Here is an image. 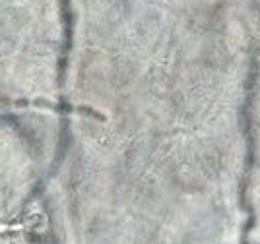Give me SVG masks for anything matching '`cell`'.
Instances as JSON below:
<instances>
[{
  "label": "cell",
  "mask_w": 260,
  "mask_h": 244,
  "mask_svg": "<svg viewBox=\"0 0 260 244\" xmlns=\"http://www.w3.org/2000/svg\"><path fill=\"white\" fill-rule=\"evenodd\" d=\"M0 136V244H49L43 212L33 202L35 179Z\"/></svg>",
  "instance_id": "obj_1"
}]
</instances>
